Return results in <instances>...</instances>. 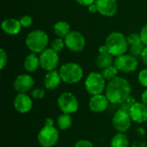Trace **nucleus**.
<instances>
[{
    "mask_svg": "<svg viewBox=\"0 0 147 147\" xmlns=\"http://www.w3.org/2000/svg\"><path fill=\"white\" fill-rule=\"evenodd\" d=\"M39 59L40 67L47 71L55 70L59 61V53L55 52L50 47L46 48L42 53H40Z\"/></svg>",
    "mask_w": 147,
    "mask_h": 147,
    "instance_id": "obj_10",
    "label": "nucleus"
},
{
    "mask_svg": "<svg viewBox=\"0 0 147 147\" xmlns=\"http://www.w3.org/2000/svg\"><path fill=\"white\" fill-rule=\"evenodd\" d=\"M98 51H99V53H109L108 48H107V47H106L105 44H104V45H102V46L99 47Z\"/></svg>",
    "mask_w": 147,
    "mask_h": 147,
    "instance_id": "obj_39",
    "label": "nucleus"
},
{
    "mask_svg": "<svg viewBox=\"0 0 147 147\" xmlns=\"http://www.w3.org/2000/svg\"><path fill=\"white\" fill-rule=\"evenodd\" d=\"M135 102H136V101H135L134 97H133V96H130L123 103L121 104V108H120V109H123V110L128 112L129 109H131V107H132Z\"/></svg>",
    "mask_w": 147,
    "mask_h": 147,
    "instance_id": "obj_30",
    "label": "nucleus"
},
{
    "mask_svg": "<svg viewBox=\"0 0 147 147\" xmlns=\"http://www.w3.org/2000/svg\"><path fill=\"white\" fill-rule=\"evenodd\" d=\"M132 119L127 111H125L121 109H119L113 115L112 124L114 128L118 133L125 134L128 131L132 126Z\"/></svg>",
    "mask_w": 147,
    "mask_h": 147,
    "instance_id": "obj_8",
    "label": "nucleus"
},
{
    "mask_svg": "<svg viewBox=\"0 0 147 147\" xmlns=\"http://www.w3.org/2000/svg\"><path fill=\"white\" fill-rule=\"evenodd\" d=\"M109 104V101L107 98L106 95L99 94L96 96H91L89 101V108L94 113H102L104 112Z\"/></svg>",
    "mask_w": 147,
    "mask_h": 147,
    "instance_id": "obj_16",
    "label": "nucleus"
},
{
    "mask_svg": "<svg viewBox=\"0 0 147 147\" xmlns=\"http://www.w3.org/2000/svg\"><path fill=\"white\" fill-rule=\"evenodd\" d=\"M140 57H141V59H142L143 63L147 66V46L145 47V48L143 50V53H142Z\"/></svg>",
    "mask_w": 147,
    "mask_h": 147,
    "instance_id": "obj_36",
    "label": "nucleus"
},
{
    "mask_svg": "<svg viewBox=\"0 0 147 147\" xmlns=\"http://www.w3.org/2000/svg\"><path fill=\"white\" fill-rule=\"evenodd\" d=\"M53 32L59 38L65 39L71 32L70 24L65 21H59L53 25Z\"/></svg>",
    "mask_w": 147,
    "mask_h": 147,
    "instance_id": "obj_20",
    "label": "nucleus"
},
{
    "mask_svg": "<svg viewBox=\"0 0 147 147\" xmlns=\"http://www.w3.org/2000/svg\"><path fill=\"white\" fill-rule=\"evenodd\" d=\"M46 125H50V126H54V121L52 118H47L45 121Z\"/></svg>",
    "mask_w": 147,
    "mask_h": 147,
    "instance_id": "obj_40",
    "label": "nucleus"
},
{
    "mask_svg": "<svg viewBox=\"0 0 147 147\" xmlns=\"http://www.w3.org/2000/svg\"><path fill=\"white\" fill-rule=\"evenodd\" d=\"M23 66L26 71L28 72H34L38 70L40 65V59L39 56L36 55V53H31L28 56H26L24 62H23Z\"/></svg>",
    "mask_w": 147,
    "mask_h": 147,
    "instance_id": "obj_19",
    "label": "nucleus"
},
{
    "mask_svg": "<svg viewBox=\"0 0 147 147\" xmlns=\"http://www.w3.org/2000/svg\"><path fill=\"white\" fill-rule=\"evenodd\" d=\"M139 83L145 88L147 89V68L141 70L138 75Z\"/></svg>",
    "mask_w": 147,
    "mask_h": 147,
    "instance_id": "obj_29",
    "label": "nucleus"
},
{
    "mask_svg": "<svg viewBox=\"0 0 147 147\" xmlns=\"http://www.w3.org/2000/svg\"><path fill=\"white\" fill-rule=\"evenodd\" d=\"M106 80L102 77V73L96 71H91L84 81L85 90L91 96L102 94L106 90Z\"/></svg>",
    "mask_w": 147,
    "mask_h": 147,
    "instance_id": "obj_5",
    "label": "nucleus"
},
{
    "mask_svg": "<svg viewBox=\"0 0 147 147\" xmlns=\"http://www.w3.org/2000/svg\"><path fill=\"white\" fill-rule=\"evenodd\" d=\"M65 47V40L62 38H59V37L53 39L50 43V48H52L53 50H54L57 53L61 52Z\"/></svg>",
    "mask_w": 147,
    "mask_h": 147,
    "instance_id": "obj_25",
    "label": "nucleus"
},
{
    "mask_svg": "<svg viewBox=\"0 0 147 147\" xmlns=\"http://www.w3.org/2000/svg\"><path fill=\"white\" fill-rule=\"evenodd\" d=\"M46 91L41 88H34L31 90V97L34 100H41L45 97Z\"/></svg>",
    "mask_w": 147,
    "mask_h": 147,
    "instance_id": "obj_28",
    "label": "nucleus"
},
{
    "mask_svg": "<svg viewBox=\"0 0 147 147\" xmlns=\"http://www.w3.org/2000/svg\"><path fill=\"white\" fill-rule=\"evenodd\" d=\"M88 10H89L90 13H91V14H94V13L97 12V8H96V3H94V4L89 6V7H88Z\"/></svg>",
    "mask_w": 147,
    "mask_h": 147,
    "instance_id": "obj_38",
    "label": "nucleus"
},
{
    "mask_svg": "<svg viewBox=\"0 0 147 147\" xmlns=\"http://www.w3.org/2000/svg\"><path fill=\"white\" fill-rule=\"evenodd\" d=\"M61 77L59 72L56 70L47 71L43 78V84L46 89L53 90L56 89L61 83Z\"/></svg>",
    "mask_w": 147,
    "mask_h": 147,
    "instance_id": "obj_18",
    "label": "nucleus"
},
{
    "mask_svg": "<svg viewBox=\"0 0 147 147\" xmlns=\"http://www.w3.org/2000/svg\"><path fill=\"white\" fill-rule=\"evenodd\" d=\"M74 147H95L94 145L87 140H80L76 142L74 145Z\"/></svg>",
    "mask_w": 147,
    "mask_h": 147,
    "instance_id": "obj_33",
    "label": "nucleus"
},
{
    "mask_svg": "<svg viewBox=\"0 0 147 147\" xmlns=\"http://www.w3.org/2000/svg\"><path fill=\"white\" fill-rule=\"evenodd\" d=\"M59 75L62 82L68 84H74L81 81L84 77V70L80 65L75 62L65 63L59 68Z\"/></svg>",
    "mask_w": 147,
    "mask_h": 147,
    "instance_id": "obj_4",
    "label": "nucleus"
},
{
    "mask_svg": "<svg viewBox=\"0 0 147 147\" xmlns=\"http://www.w3.org/2000/svg\"><path fill=\"white\" fill-rule=\"evenodd\" d=\"M131 90L129 82L126 78L118 76L108 82L105 95L110 103L121 105L130 96Z\"/></svg>",
    "mask_w": 147,
    "mask_h": 147,
    "instance_id": "obj_1",
    "label": "nucleus"
},
{
    "mask_svg": "<svg viewBox=\"0 0 147 147\" xmlns=\"http://www.w3.org/2000/svg\"><path fill=\"white\" fill-rule=\"evenodd\" d=\"M7 62H8L7 53L5 52L3 48H1L0 49V69L1 70L4 69V67L7 65Z\"/></svg>",
    "mask_w": 147,
    "mask_h": 147,
    "instance_id": "obj_32",
    "label": "nucleus"
},
{
    "mask_svg": "<svg viewBox=\"0 0 147 147\" xmlns=\"http://www.w3.org/2000/svg\"><path fill=\"white\" fill-rule=\"evenodd\" d=\"M2 30L9 35H16L22 29L20 21L16 18H6L2 22Z\"/></svg>",
    "mask_w": 147,
    "mask_h": 147,
    "instance_id": "obj_17",
    "label": "nucleus"
},
{
    "mask_svg": "<svg viewBox=\"0 0 147 147\" xmlns=\"http://www.w3.org/2000/svg\"><path fill=\"white\" fill-rule=\"evenodd\" d=\"M105 45L108 48L109 53L115 57L125 54L128 50L127 37L121 32L110 33L106 38Z\"/></svg>",
    "mask_w": 147,
    "mask_h": 147,
    "instance_id": "obj_2",
    "label": "nucleus"
},
{
    "mask_svg": "<svg viewBox=\"0 0 147 147\" xmlns=\"http://www.w3.org/2000/svg\"><path fill=\"white\" fill-rule=\"evenodd\" d=\"M34 85V80L29 74L18 75L13 82V88L18 93H26L32 90Z\"/></svg>",
    "mask_w": 147,
    "mask_h": 147,
    "instance_id": "obj_12",
    "label": "nucleus"
},
{
    "mask_svg": "<svg viewBox=\"0 0 147 147\" xmlns=\"http://www.w3.org/2000/svg\"><path fill=\"white\" fill-rule=\"evenodd\" d=\"M110 147H129V139L126 134H116L110 141Z\"/></svg>",
    "mask_w": 147,
    "mask_h": 147,
    "instance_id": "obj_22",
    "label": "nucleus"
},
{
    "mask_svg": "<svg viewBox=\"0 0 147 147\" xmlns=\"http://www.w3.org/2000/svg\"><path fill=\"white\" fill-rule=\"evenodd\" d=\"M141 102L147 106V89L141 95Z\"/></svg>",
    "mask_w": 147,
    "mask_h": 147,
    "instance_id": "obj_37",
    "label": "nucleus"
},
{
    "mask_svg": "<svg viewBox=\"0 0 147 147\" xmlns=\"http://www.w3.org/2000/svg\"><path fill=\"white\" fill-rule=\"evenodd\" d=\"M59 134L54 126L44 125L37 135L38 143L41 147H53L59 141Z\"/></svg>",
    "mask_w": 147,
    "mask_h": 147,
    "instance_id": "obj_6",
    "label": "nucleus"
},
{
    "mask_svg": "<svg viewBox=\"0 0 147 147\" xmlns=\"http://www.w3.org/2000/svg\"><path fill=\"white\" fill-rule=\"evenodd\" d=\"M131 119L136 123H144L147 121V106L144 103L136 102L128 111Z\"/></svg>",
    "mask_w": 147,
    "mask_h": 147,
    "instance_id": "obj_15",
    "label": "nucleus"
},
{
    "mask_svg": "<svg viewBox=\"0 0 147 147\" xmlns=\"http://www.w3.org/2000/svg\"><path fill=\"white\" fill-rule=\"evenodd\" d=\"M56 124H57V127L59 129L63 130V131L67 130L72 126V118H71V115L62 113L57 118Z\"/></svg>",
    "mask_w": 147,
    "mask_h": 147,
    "instance_id": "obj_23",
    "label": "nucleus"
},
{
    "mask_svg": "<svg viewBox=\"0 0 147 147\" xmlns=\"http://www.w3.org/2000/svg\"><path fill=\"white\" fill-rule=\"evenodd\" d=\"M97 12L106 17L114 16L118 10L116 0H96Z\"/></svg>",
    "mask_w": 147,
    "mask_h": 147,
    "instance_id": "obj_14",
    "label": "nucleus"
},
{
    "mask_svg": "<svg viewBox=\"0 0 147 147\" xmlns=\"http://www.w3.org/2000/svg\"><path fill=\"white\" fill-rule=\"evenodd\" d=\"M47 34L40 29H34L31 31L26 37L25 43L29 51L34 53H40L48 45Z\"/></svg>",
    "mask_w": 147,
    "mask_h": 147,
    "instance_id": "obj_3",
    "label": "nucleus"
},
{
    "mask_svg": "<svg viewBox=\"0 0 147 147\" xmlns=\"http://www.w3.org/2000/svg\"><path fill=\"white\" fill-rule=\"evenodd\" d=\"M127 43H128V47L129 46H133V45H136V44H140V43H143L140 34L138 33H132L130 34L127 37Z\"/></svg>",
    "mask_w": 147,
    "mask_h": 147,
    "instance_id": "obj_27",
    "label": "nucleus"
},
{
    "mask_svg": "<svg viewBox=\"0 0 147 147\" xmlns=\"http://www.w3.org/2000/svg\"><path fill=\"white\" fill-rule=\"evenodd\" d=\"M145 47L146 46H145L144 43H140V44L129 46L128 47V51H129V53H130L131 55H133V56H134V57L137 58L139 56H141Z\"/></svg>",
    "mask_w": 147,
    "mask_h": 147,
    "instance_id": "obj_26",
    "label": "nucleus"
},
{
    "mask_svg": "<svg viewBox=\"0 0 147 147\" xmlns=\"http://www.w3.org/2000/svg\"><path fill=\"white\" fill-rule=\"evenodd\" d=\"M114 56H112L110 53H99V55L96 58V65L99 69L103 70L109 66H111L114 65Z\"/></svg>",
    "mask_w": 147,
    "mask_h": 147,
    "instance_id": "obj_21",
    "label": "nucleus"
},
{
    "mask_svg": "<svg viewBox=\"0 0 147 147\" xmlns=\"http://www.w3.org/2000/svg\"><path fill=\"white\" fill-rule=\"evenodd\" d=\"M118 72L119 71L117 70V68L115 66V65L109 66L103 70H102V75L104 78V79L108 82L113 80L114 78H115L116 77H118Z\"/></svg>",
    "mask_w": 147,
    "mask_h": 147,
    "instance_id": "obj_24",
    "label": "nucleus"
},
{
    "mask_svg": "<svg viewBox=\"0 0 147 147\" xmlns=\"http://www.w3.org/2000/svg\"><path fill=\"white\" fill-rule=\"evenodd\" d=\"M114 65L119 71L124 73H131L136 71L139 65V62L136 57L125 53L116 57Z\"/></svg>",
    "mask_w": 147,
    "mask_h": 147,
    "instance_id": "obj_9",
    "label": "nucleus"
},
{
    "mask_svg": "<svg viewBox=\"0 0 147 147\" xmlns=\"http://www.w3.org/2000/svg\"><path fill=\"white\" fill-rule=\"evenodd\" d=\"M142 42L145 44V46H147V24L144 25L140 32Z\"/></svg>",
    "mask_w": 147,
    "mask_h": 147,
    "instance_id": "obj_34",
    "label": "nucleus"
},
{
    "mask_svg": "<svg viewBox=\"0 0 147 147\" xmlns=\"http://www.w3.org/2000/svg\"><path fill=\"white\" fill-rule=\"evenodd\" d=\"M32 99L27 93H18L13 102L15 109L20 114L28 113L33 107Z\"/></svg>",
    "mask_w": 147,
    "mask_h": 147,
    "instance_id": "obj_13",
    "label": "nucleus"
},
{
    "mask_svg": "<svg viewBox=\"0 0 147 147\" xmlns=\"http://www.w3.org/2000/svg\"><path fill=\"white\" fill-rule=\"evenodd\" d=\"M19 21H20V23H21L22 27L25 28H29L33 24V18L28 15H25V16H22L19 19Z\"/></svg>",
    "mask_w": 147,
    "mask_h": 147,
    "instance_id": "obj_31",
    "label": "nucleus"
},
{
    "mask_svg": "<svg viewBox=\"0 0 147 147\" xmlns=\"http://www.w3.org/2000/svg\"><path fill=\"white\" fill-rule=\"evenodd\" d=\"M76 2L82 6L89 7V6L94 4L96 3V0H76Z\"/></svg>",
    "mask_w": 147,
    "mask_h": 147,
    "instance_id": "obj_35",
    "label": "nucleus"
},
{
    "mask_svg": "<svg viewBox=\"0 0 147 147\" xmlns=\"http://www.w3.org/2000/svg\"><path fill=\"white\" fill-rule=\"evenodd\" d=\"M57 104L62 113L68 115L76 113L79 108L77 96L71 92H64L60 94L57 99Z\"/></svg>",
    "mask_w": 147,
    "mask_h": 147,
    "instance_id": "obj_7",
    "label": "nucleus"
},
{
    "mask_svg": "<svg viewBox=\"0 0 147 147\" xmlns=\"http://www.w3.org/2000/svg\"><path fill=\"white\" fill-rule=\"evenodd\" d=\"M65 47L71 52L79 53L84 50L86 45L84 36L78 31H71L64 39Z\"/></svg>",
    "mask_w": 147,
    "mask_h": 147,
    "instance_id": "obj_11",
    "label": "nucleus"
}]
</instances>
